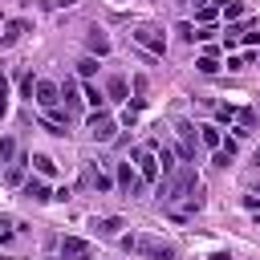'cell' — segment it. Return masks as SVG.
Here are the masks:
<instances>
[{
  "label": "cell",
  "instance_id": "6da1fadb",
  "mask_svg": "<svg viewBox=\"0 0 260 260\" xmlns=\"http://www.w3.org/2000/svg\"><path fill=\"white\" fill-rule=\"evenodd\" d=\"M158 195H162V207L171 219H191L203 207V183L191 162H179V171L158 183Z\"/></svg>",
  "mask_w": 260,
  "mask_h": 260
},
{
  "label": "cell",
  "instance_id": "7a4b0ae2",
  "mask_svg": "<svg viewBox=\"0 0 260 260\" xmlns=\"http://www.w3.org/2000/svg\"><path fill=\"white\" fill-rule=\"evenodd\" d=\"M118 244L130 252V256H146V260H175V244L158 240V236H146V232H126L118 236Z\"/></svg>",
  "mask_w": 260,
  "mask_h": 260
},
{
  "label": "cell",
  "instance_id": "3957f363",
  "mask_svg": "<svg viewBox=\"0 0 260 260\" xmlns=\"http://www.w3.org/2000/svg\"><path fill=\"white\" fill-rule=\"evenodd\" d=\"M130 37H134L146 53H154V57H162V53H167V32H162L158 24H138Z\"/></svg>",
  "mask_w": 260,
  "mask_h": 260
},
{
  "label": "cell",
  "instance_id": "277c9868",
  "mask_svg": "<svg viewBox=\"0 0 260 260\" xmlns=\"http://www.w3.org/2000/svg\"><path fill=\"white\" fill-rule=\"evenodd\" d=\"M130 162L138 167V175H142L146 187L158 183V158H154V146H134V150H130Z\"/></svg>",
  "mask_w": 260,
  "mask_h": 260
},
{
  "label": "cell",
  "instance_id": "5b68a950",
  "mask_svg": "<svg viewBox=\"0 0 260 260\" xmlns=\"http://www.w3.org/2000/svg\"><path fill=\"white\" fill-rule=\"evenodd\" d=\"M114 183L134 199V195H146V183H142V175H138V167L126 158V162H118V171H114Z\"/></svg>",
  "mask_w": 260,
  "mask_h": 260
},
{
  "label": "cell",
  "instance_id": "8992f818",
  "mask_svg": "<svg viewBox=\"0 0 260 260\" xmlns=\"http://www.w3.org/2000/svg\"><path fill=\"white\" fill-rule=\"evenodd\" d=\"M114 130H118V122H114L106 110H93V114H89V122H85V134H89L93 142H110V138H114Z\"/></svg>",
  "mask_w": 260,
  "mask_h": 260
},
{
  "label": "cell",
  "instance_id": "52a82bcc",
  "mask_svg": "<svg viewBox=\"0 0 260 260\" xmlns=\"http://www.w3.org/2000/svg\"><path fill=\"white\" fill-rule=\"evenodd\" d=\"M32 102H37L41 110H57V106H61V85H57V81H41V77H37V93H32Z\"/></svg>",
  "mask_w": 260,
  "mask_h": 260
},
{
  "label": "cell",
  "instance_id": "ba28073f",
  "mask_svg": "<svg viewBox=\"0 0 260 260\" xmlns=\"http://www.w3.org/2000/svg\"><path fill=\"white\" fill-rule=\"evenodd\" d=\"M89 228H93L102 240H118V236H122V228H126V219H122V215H93V219H89Z\"/></svg>",
  "mask_w": 260,
  "mask_h": 260
},
{
  "label": "cell",
  "instance_id": "9c48e42d",
  "mask_svg": "<svg viewBox=\"0 0 260 260\" xmlns=\"http://www.w3.org/2000/svg\"><path fill=\"white\" fill-rule=\"evenodd\" d=\"M85 187H93L98 195H106V191L114 187V179H110L102 167H93V162H89V167H85Z\"/></svg>",
  "mask_w": 260,
  "mask_h": 260
},
{
  "label": "cell",
  "instance_id": "30bf717a",
  "mask_svg": "<svg viewBox=\"0 0 260 260\" xmlns=\"http://www.w3.org/2000/svg\"><path fill=\"white\" fill-rule=\"evenodd\" d=\"M57 252L73 260V256H85V252H93V248H89L81 236H61V240H57Z\"/></svg>",
  "mask_w": 260,
  "mask_h": 260
},
{
  "label": "cell",
  "instance_id": "8fae6325",
  "mask_svg": "<svg viewBox=\"0 0 260 260\" xmlns=\"http://www.w3.org/2000/svg\"><path fill=\"white\" fill-rule=\"evenodd\" d=\"M20 187H24V199H32V203H49L53 199V191L45 187V179H24Z\"/></svg>",
  "mask_w": 260,
  "mask_h": 260
},
{
  "label": "cell",
  "instance_id": "7c38bea8",
  "mask_svg": "<svg viewBox=\"0 0 260 260\" xmlns=\"http://www.w3.org/2000/svg\"><path fill=\"white\" fill-rule=\"evenodd\" d=\"M24 32H28V20H8V24H4V32H0V49L16 45V41H20Z\"/></svg>",
  "mask_w": 260,
  "mask_h": 260
},
{
  "label": "cell",
  "instance_id": "4fadbf2b",
  "mask_svg": "<svg viewBox=\"0 0 260 260\" xmlns=\"http://www.w3.org/2000/svg\"><path fill=\"white\" fill-rule=\"evenodd\" d=\"M154 158H158V175H162V179L179 171V162H175V150H171V146H154Z\"/></svg>",
  "mask_w": 260,
  "mask_h": 260
},
{
  "label": "cell",
  "instance_id": "5bb4252c",
  "mask_svg": "<svg viewBox=\"0 0 260 260\" xmlns=\"http://www.w3.org/2000/svg\"><path fill=\"white\" fill-rule=\"evenodd\" d=\"M85 45H89V53H93V57H106V53H110V37H106L102 28H89Z\"/></svg>",
  "mask_w": 260,
  "mask_h": 260
},
{
  "label": "cell",
  "instance_id": "9a60e30c",
  "mask_svg": "<svg viewBox=\"0 0 260 260\" xmlns=\"http://www.w3.org/2000/svg\"><path fill=\"white\" fill-rule=\"evenodd\" d=\"M126 93H130L126 77H110V81H106V102H130Z\"/></svg>",
  "mask_w": 260,
  "mask_h": 260
},
{
  "label": "cell",
  "instance_id": "2e32d148",
  "mask_svg": "<svg viewBox=\"0 0 260 260\" xmlns=\"http://www.w3.org/2000/svg\"><path fill=\"white\" fill-rule=\"evenodd\" d=\"M130 89H134V102H126V106H130V110H142V106L150 102V98H146V77L134 73V77H130Z\"/></svg>",
  "mask_w": 260,
  "mask_h": 260
},
{
  "label": "cell",
  "instance_id": "e0dca14e",
  "mask_svg": "<svg viewBox=\"0 0 260 260\" xmlns=\"http://www.w3.org/2000/svg\"><path fill=\"white\" fill-rule=\"evenodd\" d=\"M195 130H199V142H203V146L219 150V142H223V130H219V126H211V122H207V126H195Z\"/></svg>",
  "mask_w": 260,
  "mask_h": 260
},
{
  "label": "cell",
  "instance_id": "ac0fdd59",
  "mask_svg": "<svg viewBox=\"0 0 260 260\" xmlns=\"http://www.w3.org/2000/svg\"><path fill=\"white\" fill-rule=\"evenodd\" d=\"M20 158V146H16V138L12 134H0V162L8 167V162H16Z\"/></svg>",
  "mask_w": 260,
  "mask_h": 260
},
{
  "label": "cell",
  "instance_id": "d6986e66",
  "mask_svg": "<svg viewBox=\"0 0 260 260\" xmlns=\"http://www.w3.org/2000/svg\"><path fill=\"white\" fill-rule=\"evenodd\" d=\"M28 162H32V171H37L41 179H53V175H57V162H53L49 154H32Z\"/></svg>",
  "mask_w": 260,
  "mask_h": 260
},
{
  "label": "cell",
  "instance_id": "ffe728a7",
  "mask_svg": "<svg viewBox=\"0 0 260 260\" xmlns=\"http://www.w3.org/2000/svg\"><path fill=\"white\" fill-rule=\"evenodd\" d=\"M219 16L232 24V20H244V0H219Z\"/></svg>",
  "mask_w": 260,
  "mask_h": 260
},
{
  "label": "cell",
  "instance_id": "44dd1931",
  "mask_svg": "<svg viewBox=\"0 0 260 260\" xmlns=\"http://www.w3.org/2000/svg\"><path fill=\"white\" fill-rule=\"evenodd\" d=\"M61 102H65V110H77V106H81V89H77V81H65V85H61Z\"/></svg>",
  "mask_w": 260,
  "mask_h": 260
},
{
  "label": "cell",
  "instance_id": "7402d4cb",
  "mask_svg": "<svg viewBox=\"0 0 260 260\" xmlns=\"http://www.w3.org/2000/svg\"><path fill=\"white\" fill-rule=\"evenodd\" d=\"M81 98L93 106V110H106V89H98L93 81H85V89H81Z\"/></svg>",
  "mask_w": 260,
  "mask_h": 260
},
{
  "label": "cell",
  "instance_id": "603a6c76",
  "mask_svg": "<svg viewBox=\"0 0 260 260\" xmlns=\"http://www.w3.org/2000/svg\"><path fill=\"white\" fill-rule=\"evenodd\" d=\"M24 162H28V158H16V162H8V171H4L8 187H20V183H24Z\"/></svg>",
  "mask_w": 260,
  "mask_h": 260
},
{
  "label": "cell",
  "instance_id": "cb8c5ba5",
  "mask_svg": "<svg viewBox=\"0 0 260 260\" xmlns=\"http://www.w3.org/2000/svg\"><path fill=\"white\" fill-rule=\"evenodd\" d=\"M195 69H199V73H219V61H215V49H207V53H203V57L195 61Z\"/></svg>",
  "mask_w": 260,
  "mask_h": 260
},
{
  "label": "cell",
  "instance_id": "d4e9b609",
  "mask_svg": "<svg viewBox=\"0 0 260 260\" xmlns=\"http://www.w3.org/2000/svg\"><path fill=\"white\" fill-rule=\"evenodd\" d=\"M215 118H219V126H232V122L240 118V106H228V102H223V106H215Z\"/></svg>",
  "mask_w": 260,
  "mask_h": 260
},
{
  "label": "cell",
  "instance_id": "484cf974",
  "mask_svg": "<svg viewBox=\"0 0 260 260\" xmlns=\"http://www.w3.org/2000/svg\"><path fill=\"white\" fill-rule=\"evenodd\" d=\"M93 73H98V57L89 53V57H81V61H77V77H85V81H89Z\"/></svg>",
  "mask_w": 260,
  "mask_h": 260
},
{
  "label": "cell",
  "instance_id": "4316f807",
  "mask_svg": "<svg viewBox=\"0 0 260 260\" xmlns=\"http://www.w3.org/2000/svg\"><path fill=\"white\" fill-rule=\"evenodd\" d=\"M175 130H179V138H183L187 146H195V126H191V122H183V118H179V122H175Z\"/></svg>",
  "mask_w": 260,
  "mask_h": 260
},
{
  "label": "cell",
  "instance_id": "83f0119b",
  "mask_svg": "<svg viewBox=\"0 0 260 260\" xmlns=\"http://www.w3.org/2000/svg\"><path fill=\"white\" fill-rule=\"evenodd\" d=\"M215 16H219V8H215V4H199V24H211Z\"/></svg>",
  "mask_w": 260,
  "mask_h": 260
},
{
  "label": "cell",
  "instance_id": "f1b7e54d",
  "mask_svg": "<svg viewBox=\"0 0 260 260\" xmlns=\"http://www.w3.org/2000/svg\"><path fill=\"white\" fill-rule=\"evenodd\" d=\"M20 93L32 102V93H37V77H32V73H24V77H20Z\"/></svg>",
  "mask_w": 260,
  "mask_h": 260
},
{
  "label": "cell",
  "instance_id": "f546056e",
  "mask_svg": "<svg viewBox=\"0 0 260 260\" xmlns=\"http://www.w3.org/2000/svg\"><path fill=\"white\" fill-rule=\"evenodd\" d=\"M211 162H215V167H219V171H228V162H236V158H232V154H228V150H215V154H211Z\"/></svg>",
  "mask_w": 260,
  "mask_h": 260
},
{
  "label": "cell",
  "instance_id": "4dcf8cb0",
  "mask_svg": "<svg viewBox=\"0 0 260 260\" xmlns=\"http://www.w3.org/2000/svg\"><path fill=\"white\" fill-rule=\"evenodd\" d=\"M8 114V81H4V73H0V118Z\"/></svg>",
  "mask_w": 260,
  "mask_h": 260
},
{
  "label": "cell",
  "instance_id": "1f68e13d",
  "mask_svg": "<svg viewBox=\"0 0 260 260\" xmlns=\"http://www.w3.org/2000/svg\"><path fill=\"white\" fill-rule=\"evenodd\" d=\"M134 122H138V110L126 106V110H122V126H134Z\"/></svg>",
  "mask_w": 260,
  "mask_h": 260
},
{
  "label": "cell",
  "instance_id": "d6a6232c",
  "mask_svg": "<svg viewBox=\"0 0 260 260\" xmlns=\"http://www.w3.org/2000/svg\"><path fill=\"white\" fill-rule=\"evenodd\" d=\"M179 37L183 41H195V24H179Z\"/></svg>",
  "mask_w": 260,
  "mask_h": 260
},
{
  "label": "cell",
  "instance_id": "836d02e7",
  "mask_svg": "<svg viewBox=\"0 0 260 260\" xmlns=\"http://www.w3.org/2000/svg\"><path fill=\"white\" fill-rule=\"evenodd\" d=\"M207 260H232V252H211Z\"/></svg>",
  "mask_w": 260,
  "mask_h": 260
},
{
  "label": "cell",
  "instance_id": "e575fe53",
  "mask_svg": "<svg viewBox=\"0 0 260 260\" xmlns=\"http://www.w3.org/2000/svg\"><path fill=\"white\" fill-rule=\"evenodd\" d=\"M73 4H77V0H57V8H73Z\"/></svg>",
  "mask_w": 260,
  "mask_h": 260
},
{
  "label": "cell",
  "instance_id": "d590c367",
  "mask_svg": "<svg viewBox=\"0 0 260 260\" xmlns=\"http://www.w3.org/2000/svg\"><path fill=\"white\" fill-rule=\"evenodd\" d=\"M175 4H195V0H175Z\"/></svg>",
  "mask_w": 260,
  "mask_h": 260
},
{
  "label": "cell",
  "instance_id": "8d00e7d4",
  "mask_svg": "<svg viewBox=\"0 0 260 260\" xmlns=\"http://www.w3.org/2000/svg\"><path fill=\"white\" fill-rule=\"evenodd\" d=\"M252 195H256V199H260V187H252Z\"/></svg>",
  "mask_w": 260,
  "mask_h": 260
},
{
  "label": "cell",
  "instance_id": "74e56055",
  "mask_svg": "<svg viewBox=\"0 0 260 260\" xmlns=\"http://www.w3.org/2000/svg\"><path fill=\"white\" fill-rule=\"evenodd\" d=\"M114 4H126V0H114Z\"/></svg>",
  "mask_w": 260,
  "mask_h": 260
}]
</instances>
